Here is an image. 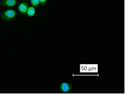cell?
Here are the masks:
<instances>
[{"mask_svg": "<svg viewBox=\"0 0 125 94\" xmlns=\"http://www.w3.org/2000/svg\"><path fill=\"white\" fill-rule=\"evenodd\" d=\"M36 13V10L35 8L33 6H30L28 8L27 14L29 17H32L34 16Z\"/></svg>", "mask_w": 125, "mask_h": 94, "instance_id": "5b68a950", "label": "cell"}, {"mask_svg": "<svg viewBox=\"0 0 125 94\" xmlns=\"http://www.w3.org/2000/svg\"><path fill=\"white\" fill-rule=\"evenodd\" d=\"M31 3L33 7H37L40 5L39 0H30Z\"/></svg>", "mask_w": 125, "mask_h": 94, "instance_id": "8992f818", "label": "cell"}, {"mask_svg": "<svg viewBox=\"0 0 125 94\" xmlns=\"http://www.w3.org/2000/svg\"><path fill=\"white\" fill-rule=\"evenodd\" d=\"M28 8V4L26 2H22L19 4L17 9L18 11L22 15H25L27 14V10Z\"/></svg>", "mask_w": 125, "mask_h": 94, "instance_id": "3957f363", "label": "cell"}, {"mask_svg": "<svg viewBox=\"0 0 125 94\" xmlns=\"http://www.w3.org/2000/svg\"><path fill=\"white\" fill-rule=\"evenodd\" d=\"M17 15L16 11L11 9H8L1 13L0 17L5 21H10L14 19Z\"/></svg>", "mask_w": 125, "mask_h": 94, "instance_id": "6da1fadb", "label": "cell"}, {"mask_svg": "<svg viewBox=\"0 0 125 94\" xmlns=\"http://www.w3.org/2000/svg\"><path fill=\"white\" fill-rule=\"evenodd\" d=\"M60 89L63 93H69L72 89V86L69 83L62 82L59 86Z\"/></svg>", "mask_w": 125, "mask_h": 94, "instance_id": "7a4b0ae2", "label": "cell"}, {"mask_svg": "<svg viewBox=\"0 0 125 94\" xmlns=\"http://www.w3.org/2000/svg\"><path fill=\"white\" fill-rule=\"evenodd\" d=\"M47 0H39L40 3L42 5H44L47 3Z\"/></svg>", "mask_w": 125, "mask_h": 94, "instance_id": "52a82bcc", "label": "cell"}, {"mask_svg": "<svg viewBox=\"0 0 125 94\" xmlns=\"http://www.w3.org/2000/svg\"></svg>", "mask_w": 125, "mask_h": 94, "instance_id": "ba28073f", "label": "cell"}, {"mask_svg": "<svg viewBox=\"0 0 125 94\" xmlns=\"http://www.w3.org/2000/svg\"><path fill=\"white\" fill-rule=\"evenodd\" d=\"M19 3L17 0H2L1 3L3 6L7 7H14Z\"/></svg>", "mask_w": 125, "mask_h": 94, "instance_id": "277c9868", "label": "cell"}]
</instances>
